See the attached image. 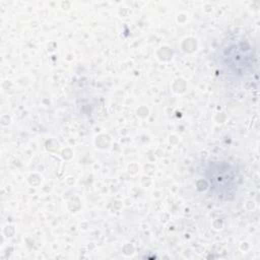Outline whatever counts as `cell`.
I'll return each instance as SVG.
<instances>
[{"mask_svg": "<svg viewBox=\"0 0 260 260\" xmlns=\"http://www.w3.org/2000/svg\"><path fill=\"white\" fill-rule=\"evenodd\" d=\"M210 191L218 199L232 200L239 189L240 176L234 166L226 161H211L205 169Z\"/></svg>", "mask_w": 260, "mask_h": 260, "instance_id": "1", "label": "cell"}, {"mask_svg": "<svg viewBox=\"0 0 260 260\" xmlns=\"http://www.w3.org/2000/svg\"><path fill=\"white\" fill-rule=\"evenodd\" d=\"M255 54L253 48L247 42H238L228 45L221 53L220 58L223 66L235 75H245L253 70L255 65Z\"/></svg>", "mask_w": 260, "mask_h": 260, "instance_id": "2", "label": "cell"}]
</instances>
